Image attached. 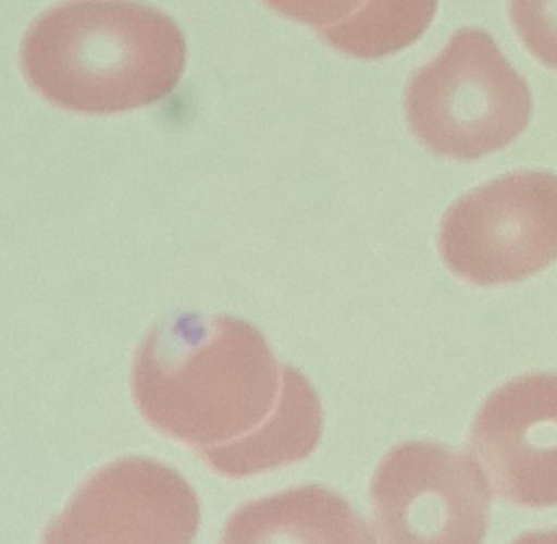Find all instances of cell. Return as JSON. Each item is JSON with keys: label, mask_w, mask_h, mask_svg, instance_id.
<instances>
[{"label": "cell", "mask_w": 557, "mask_h": 544, "mask_svg": "<svg viewBox=\"0 0 557 544\" xmlns=\"http://www.w3.org/2000/svg\"><path fill=\"white\" fill-rule=\"evenodd\" d=\"M133 395L152 428L232 480L304 460L323 432L310 382L278 366L253 324L228 314L157 324L137 349Z\"/></svg>", "instance_id": "6da1fadb"}, {"label": "cell", "mask_w": 557, "mask_h": 544, "mask_svg": "<svg viewBox=\"0 0 557 544\" xmlns=\"http://www.w3.org/2000/svg\"><path fill=\"white\" fill-rule=\"evenodd\" d=\"M186 41L166 13L136 0H69L29 26L23 74L49 103L124 113L165 100L182 78Z\"/></svg>", "instance_id": "7a4b0ae2"}, {"label": "cell", "mask_w": 557, "mask_h": 544, "mask_svg": "<svg viewBox=\"0 0 557 544\" xmlns=\"http://www.w3.org/2000/svg\"><path fill=\"white\" fill-rule=\"evenodd\" d=\"M405 110L412 133L435 156L478 160L527 129L532 94L490 33L463 28L412 74Z\"/></svg>", "instance_id": "3957f363"}, {"label": "cell", "mask_w": 557, "mask_h": 544, "mask_svg": "<svg viewBox=\"0 0 557 544\" xmlns=\"http://www.w3.org/2000/svg\"><path fill=\"white\" fill-rule=\"evenodd\" d=\"M444 263L474 285L513 284L557 260V176L510 173L461 196L442 219Z\"/></svg>", "instance_id": "277c9868"}, {"label": "cell", "mask_w": 557, "mask_h": 544, "mask_svg": "<svg viewBox=\"0 0 557 544\" xmlns=\"http://www.w3.org/2000/svg\"><path fill=\"white\" fill-rule=\"evenodd\" d=\"M380 544H483L487 480L470 457L435 442L393 448L372 480Z\"/></svg>", "instance_id": "5b68a950"}, {"label": "cell", "mask_w": 557, "mask_h": 544, "mask_svg": "<svg viewBox=\"0 0 557 544\" xmlns=\"http://www.w3.org/2000/svg\"><path fill=\"white\" fill-rule=\"evenodd\" d=\"M199 523L198 494L175 468L127 457L82 484L41 544H193Z\"/></svg>", "instance_id": "8992f818"}, {"label": "cell", "mask_w": 557, "mask_h": 544, "mask_svg": "<svg viewBox=\"0 0 557 544\" xmlns=\"http://www.w3.org/2000/svg\"><path fill=\"white\" fill-rule=\"evenodd\" d=\"M470 450L500 499L557 506V373L497 388L474 419Z\"/></svg>", "instance_id": "52a82bcc"}, {"label": "cell", "mask_w": 557, "mask_h": 544, "mask_svg": "<svg viewBox=\"0 0 557 544\" xmlns=\"http://www.w3.org/2000/svg\"><path fill=\"white\" fill-rule=\"evenodd\" d=\"M221 544H375V539L344 497L308 484L240 507Z\"/></svg>", "instance_id": "ba28073f"}, {"label": "cell", "mask_w": 557, "mask_h": 544, "mask_svg": "<svg viewBox=\"0 0 557 544\" xmlns=\"http://www.w3.org/2000/svg\"><path fill=\"white\" fill-rule=\"evenodd\" d=\"M437 5L438 0H367L343 22L321 29V38L344 54L380 59L418 41Z\"/></svg>", "instance_id": "9c48e42d"}, {"label": "cell", "mask_w": 557, "mask_h": 544, "mask_svg": "<svg viewBox=\"0 0 557 544\" xmlns=\"http://www.w3.org/2000/svg\"><path fill=\"white\" fill-rule=\"evenodd\" d=\"M509 13L525 48L557 69V0H509Z\"/></svg>", "instance_id": "30bf717a"}, {"label": "cell", "mask_w": 557, "mask_h": 544, "mask_svg": "<svg viewBox=\"0 0 557 544\" xmlns=\"http://www.w3.org/2000/svg\"><path fill=\"white\" fill-rule=\"evenodd\" d=\"M285 18L314 28H330L352 15L366 0H263Z\"/></svg>", "instance_id": "8fae6325"}, {"label": "cell", "mask_w": 557, "mask_h": 544, "mask_svg": "<svg viewBox=\"0 0 557 544\" xmlns=\"http://www.w3.org/2000/svg\"><path fill=\"white\" fill-rule=\"evenodd\" d=\"M512 544H557V530L553 532L527 533Z\"/></svg>", "instance_id": "7c38bea8"}]
</instances>
